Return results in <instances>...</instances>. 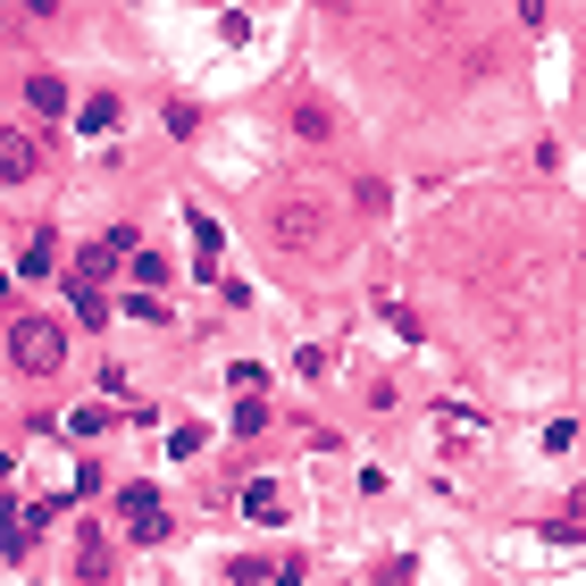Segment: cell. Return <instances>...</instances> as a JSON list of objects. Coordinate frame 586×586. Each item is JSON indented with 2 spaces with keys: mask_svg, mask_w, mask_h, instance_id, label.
<instances>
[{
  "mask_svg": "<svg viewBox=\"0 0 586 586\" xmlns=\"http://www.w3.org/2000/svg\"><path fill=\"white\" fill-rule=\"evenodd\" d=\"M268 235H277V251H294V260L327 251V202L319 193H277V202H268Z\"/></svg>",
  "mask_w": 586,
  "mask_h": 586,
  "instance_id": "1",
  "label": "cell"
},
{
  "mask_svg": "<svg viewBox=\"0 0 586 586\" xmlns=\"http://www.w3.org/2000/svg\"><path fill=\"white\" fill-rule=\"evenodd\" d=\"M9 360H18L25 378H59L68 369V327L34 319V310H9Z\"/></svg>",
  "mask_w": 586,
  "mask_h": 586,
  "instance_id": "2",
  "label": "cell"
},
{
  "mask_svg": "<svg viewBox=\"0 0 586 586\" xmlns=\"http://www.w3.org/2000/svg\"><path fill=\"white\" fill-rule=\"evenodd\" d=\"M117 520H126L134 545H160V536H168V511H160L152 486H126V494H117Z\"/></svg>",
  "mask_w": 586,
  "mask_h": 586,
  "instance_id": "3",
  "label": "cell"
},
{
  "mask_svg": "<svg viewBox=\"0 0 586 586\" xmlns=\"http://www.w3.org/2000/svg\"><path fill=\"white\" fill-rule=\"evenodd\" d=\"M126 251H143V244H134V235H101V244H84V251H76V277H84V285L117 277V260H126Z\"/></svg>",
  "mask_w": 586,
  "mask_h": 586,
  "instance_id": "4",
  "label": "cell"
},
{
  "mask_svg": "<svg viewBox=\"0 0 586 586\" xmlns=\"http://www.w3.org/2000/svg\"><path fill=\"white\" fill-rule=\"evenodd\" d=\"M0 168H9V185H25V176L42 168V152H34V134H25V126H0Z\"/></svg>",
  "mask_w": 586,
  "mask_h": 586,
  "instance_id": "5",
  "label": "cell"
},
{
  "mask_svg": "<svg viewBox=\"0 0 586 586\" xmlns=\"http://www.w3.org/2000/svg\"><path fill=\"white\" fill-rule=\"evenodd\" d=\"M76 578H110V528H76Z\"/></svg>",
  "mask_w": 586,
  "mask_h": 586,
  "instance_id": "6",
  "label": "cell"
},
{
  "mask_svg": "<svg viewBox=\"0 0 586 586\" xmlns=\"http://www.w3.org/2000/svg\"><path fill=\"white\" fill-rule=\"evenodd\" d=\"M51 268H59V235L34 227V235L18 244V277H51Z\"/></svg>",
  "mask_w": 586,
  "mask_h": 586,
  "instance_id": "7",
  "label": "cell"
},
{
  "mask_svg": "<svg viewBox=\"0 0 586 586\" xmlns=\"http://www.w3.org/2000/svg\"><path fill=\"white\" fill-rule=\"evenodd\" d=\"M294 134H302V143H327V134H336V110H327V101H302V110H294Z\"/></svg>",
  "mask_w": 586,
  "mask_h": 586,
  "instance_id": "8",
  "label": "cell"
},
{
  "mask_svg": "<svg viewBox=\"0 0 586 586\" xmlns=\"http://www.w3.org/2000/svg\"><path fill=\"white\" fill-rule=\"evenodd\" d=\"M25 101H34L42 117H68V84L59 76H25Z\"/></svg>",
  "mask_w": 586,
  "mask_h": 586,
  "instance_id": "9",
  "label": "cell"
},
{
  "mask_svg": "<svg viewBox=\"0 0 586 586\" xmlns=\"http://www.w3.org/2000/svg\"><path fill=\"white\" fill-rule=\"evenodd\" d=\"M68 302H76V319H84V327H110V310H101V285L68 277Z\"/></svg>",
  "mask_w": 586,
  "mask_h": 586,
  "instance_id": "10",
  "label": "cell"
},
{
  "mask_svg": "<svg viewBox=\"0 0 586 586\" xmlns=\"http://www.w3.org/2000/svg\"><path fill=\"white\" fill-rule=\"evenodd\" d=\"M244 511H251V520H277V511H285V494L268 486V477H251V486H244Z\"/></svg>",
  "mask_w": 586,
  "mask_h": 586,
  "instance_id": "11",
  "label": "cell"
},
{
  "mask_svg": "<svg viewBox=\"0 0 586 586\" xmlns=\"http://www.w3.org/2000/svg\"><path fill=\"white\" fill-rule=\"evenodd\" d=\"M76 126H84V134H110V126H117V101H110V93H93V101H84V117H76Z\"/></svg>",
  "mask_w": 586,
  "mask_h": 586,
  "instance_id": "12",
  "label": "cell"
},
{
  "mask_svg": "<svg viewBox=\"0 0 586 586\" xmlns=\"http://www.w3.org/2000/svg\"><path fill=\"white\" fill-rule=\"evenodd\" d=\"M235 428L260 435V428H268V394H244V402H235Z\"/></svg>",
  "mask_w": 586,
  "mask_h": 586,
  "instance_id": "13",
  "label": "cell"
},
{
  "mask_svg": "<svg viewBox=\"0 0 586 586\" xmlns=\"http://www.w3.org/2000/svg\"><path fill=\"white\" fill-rule=\"evenodd\" d=\"M134 277H143V294H160V285H168V260H160V251H134Z\"/></svg>",
  "mask_w": 586,
  "mask_h": 586,
  "instance_id": "14",
  "label": "cell"
},
{
  "mask_svg": "<svg viewBox=\"0 0 586 586\" xmlns=\"http://www.w3.org/2000/svg\"><path fill=\"white\" fill-rule=\"evenodd\" d=\"M327 9H343V0H327Z\"/></svg>",
  "mask_w": 586,
  "mask_h": 586,
  "instance_id": "15",
  "label": "cell"
}]
</instances>
